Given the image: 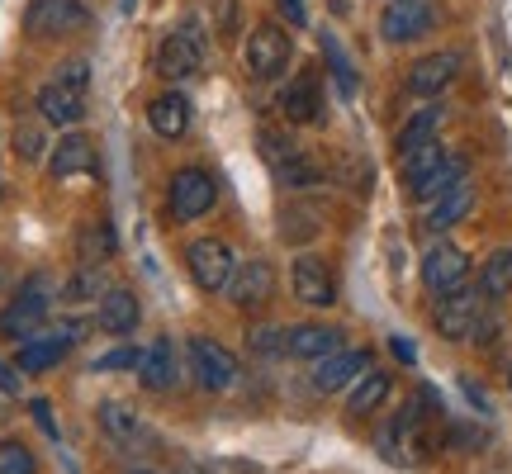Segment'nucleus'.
<instances>
[{"label": "nucleus", "mask_w": 512, "mask_h": 474, "mask_svg": "<svg viewBox=\"0 0 512 474\" xmlns=\"http://www.w3.org/2000/svg\"><path fill=\"white\" fill-rule=\"evenodd\" d=\"M375 446H380V456L389 460V465H399V470L427 465L432 451H437V432H432V413H422V399L403 403L399 413L380 427Z\"/></svg>", "instance_id": "f257e3e1"}, {"label": "nucleus", "mask_w": 512, "mask_h": 474, "mask_svg": "<svg viewBox=\"0 0 512 474\" xmlns=\"http://www.w3.org/2000/svg\"><path fill=\"white\" fill-rule=\"evenodd\" d=\"M48 309H53L48 275L24 280L15 299L0 309V337H10V342H29V337H38V332H43V323H48Z\"/></svg>", "instance_id": "f03ea898"}, {"label": "nucleus", "mask_w": 512, "mask_h": 474, "mask_svg": "<svg viewBox=\"0 0 512 474\" xmlns=\"http://www.w3.org/2000/svg\"><path fill=\"white\" fill-rule=\"evenodd\" d=\"M204 53H209V38H204L200 19H181L171 34H162L157 43V76L166 81H185V76H200Z\"/></svg>", "instance_id": "7ed1b4c3"}, {"label": "nucleus", "mask_w": 512, "mask_h": 474, "mask_svg": "<svg viewBox=\"0 0 512 474\" xmlns=\"http://www.w3.org/2000/svg\"><path fill=\"white\" fill-rule=\"evenodd\" d=\"M185 271L204 294H228L233 275H238V252L223 237H195L185 247Z\"/></svg>", "instance_id": "20e7f679"}, {"label": "nucleus", "mask_w": 512, "mask_h": 474, "mask_svg": "<svg viewBox=\"0 0 512 474\" xmlns=\"http://www.w3.org/2000/svg\"><path fill=\"white\" fill-rule=\"evenodd\" d=\"M290 57H294V43L275 19H261L252 34H247V43H242V62H247V72L256 81H275V76L290 67Z\"/></svg>", "instance_id": "39448f33"}, {"label": "nucleus", "mask_w": 512, "mask_h": 474, "mask_svg": "<svg viewBox=\"0 0 512 474\" xmlns=\"http://www.w3.org/2000/svg\"><path fill=\"white\" fill-rule=\"evenodd\" d=\"M95 422H100V432L119 446V451H133V456H147V451H157V432L147 427V418L124 399H105L95 408Z\"/></svg>", "instance_id": "423d86ee"}, {"label": "nucleus", "mask_w": 512, "mask_h": 474, "mask_svg": "<svg viewBox=\"0 0 512 474\" xmlns=\"http://www.w3.org/2000/svg\"><path fill=\"white\" fill-rule=\"evenodd\" d=\"M484 290L479 285H460L451 294H437V304H432V328L446 337V342H470V332L475 323L484 318Z\"/></svg>", "instance_id": "0eeeda50"}, {"label": "nucleus", "mask_w": 512, "mask_h": 474, "mask_svg": "<svg viewBox=\"0 0 512 474\" xmlns=\"http://www.w3.org/2000/svg\"><path fill=\"white\" fill-rule=\"evenodd\" d=\"M185 356H190V375H195V384L209 389V394H228L242 375L238 356H233L228 347H219L214 337H190V342H185Z\"/></svg>", "instance_id": "6e6552de"}, {"label": "nucleus", "mask_w": 512, "mask_h": 474, "mask_svg": "<svg viewBox=\"0 0 512 474\" xmlns=\"http://www.w3.org/2000/svg\"><path fill=\"white\" fill-rule=\"evenodd\" d=\"M86 24H91L86 0H29V10H24V29L34 38L81 34Z\"/></svg>", "instance_id": "1a4fd4ad"}, {"label": "nucleus", "mask_w": 512, "mask_h": 474, "mask_svg": "<svg viewBox=\"0 0 512 474\" xmlns=\"http://www.w3.org/2000/svg\"><path fill=\"white\" fill-rule=\"evenodd\" d=\"M214 204H219V181L204 166H185V171L171 176V214L181 223L204 219Z\"/></svg>", "instance_id": "9d476101"}, {"label": "nucleus", "mask_w": 512, "mask_h": 474, "mask_svg": "<svg viewBox=\"0 0 512 474\" xmlns=\"http://www.w3.org/2000/svg\"><path fill=\"white\" fill-rule=\"evenodd\" d=\"M290 285H294V299L309 304V309H332L337 304V280H332L328 261L313 252H299L290 261Z\"/></svg>", "instance_id": "9b49d317"}, {"label": "nucleus", "mask_w": 512, "mask_h": 474, "mask_svg": "<svg viewBox=\"0 0 512 474\" xmlns=\"http://www.w3.org/2000/svg\"><path fill=\"white\" fill-rule=\"evenodd\" d=\"M432 24H437L432 0H389L380 15V38L384 43H413V38L432 34Z\"/></svg>", "instance_id": "f8f14e48"}, {"label": "nucleus", "mask_w": 512, "mask_h": 474, "mask_svg": "<svg viewBox=\"0 0 512 474\" xmlns=\"http://www.w3.org/2000/svg\"><path fill=\"white\" fill-rule=\"evenodd\" d=\"M422 285L432 294H451L460 285H470V256L456 242H437L422 252Z\"/></svg>", "instance_id": "ddd939ff"}, {"label": "nucleus", "mask_w": 512, "mask_h": 474, "mask_svg": "<svg viewBox=\"0 0 512 474\" xmlns=\"http://www.w3.org/2000/svg\"><path fill=\"white\" fill-rule=\"evenodd\" d=\"M72 347H76V323H62V328H53V332H38L29 342H19L15 370L19 375H43V370H53Z\"/></svg>", "instance_id": "4468645a"}, {"label": "nucleus", "mask_w": 512, "mask_h": 474, "mask_svg": "<svg viewBox=\"0 0 512 474\" xmlns=\"http://www.w3.org/2000/svg\"><path fill=\"white\" fill-rule=\"evenodd\" d=\"M460 67H465V57H460L456 48H441V53L418 57V62L408 67V91L422 95V100H432V95H441V91H451V86H456Z\"/></svg>", "instance_id": "2eb2a0df"}, {"label": "nucleus", "mask_w": 512, "mask_h": 474, "mask_svg": "<svg viewBox=\"0 0 512 474\" xmlns=\"http://www.w3.org/2000/svg\"><path fill=\"white\" fill-rule=\"evenodd\" d=\"M366 370H370V351L342 347V351H332V356H323V361L313 365V389H318V394H347Z\"/></svg>", "instance_id": "dca6fc26"}, {"label": "nucleus", "mask_w": 512, "mask_h": 474, "mask_svg": "<svg viewBox=\"0 0 512 474\" xmlns=\"http://www.w3.org/2000/svg\"><path fill=\"white\" fill-rule=\"evenodd\" d=\"M323 76L304 67V72H294V81L280 91V114L290 119V124H318L323 119Z\"/></svg>", "instance_id": "f3484780"}, {"label": "nucleus", "mask_w": 512, "mask_h": 474, "mask_svg": "<svg viewBox=\"0 0 512 474\" xmlns=\"http://www.w3.org/2000/svg\"><path fill=\"white\" fill-rule=\"evenodd\" d=\"M275 294V271L266 256H247V261H238V275H233V285H228V299L238 304V309H266Z\"/></svg>", "instance_id": "a211bd4d"}, {"label": "nucleus", "mask_w": 512, "mask_h": 474, "mask_svg": "<svg viewBox=\"0 0 512 474\" xmlns=\"http://www.w3.org/2000/svg\"><path fill=\"white\" fill-rule=\"evenodd\" d=\"M95 166H100V157H95V143L86 138V133H62L53 143V152H48V176L53 181H72V176H95Z\"/></svg>", "instance_id": "6ab92c4d"}, {"label": "nucleus", "mask_w": 512, "mask_h": 474, "mask_svg": "<svg viewBox=\"0 0 512 474\" xmlns=\"http://www.w3.org/2000/svg\"><path fill=\"white\" fill-rule=\"evenodd\" d=\"M332 351H342V328H328V323H299V328L285 332V356L294 361H323Z\"/></svg>", "instance_id": "aec40b11"}, {"label": "nucleus", "mask_w": 512, "mask_h": 474, "mask_svg": "<svg viewBox=\"0 0 512 474\" xmlns=\"http://www.w3.org/2000/svg\"><path fill=\"white\" fill-rule=\"evenodd\" d=\"M460 181H470V157H465V152H446L422 181L408 185V195H413L418 204H432V200H441L446 190H456Z\"/></svg>", "instance_id": "412c9836"}, {"label": "nucleus", "mask_w": 512, "mask_h": 474, "mask_svg": "<svg viewBox=\"0 0 512 474\" xmlns=\"http://www.w3.org/2000/svg\"><path fill=\"white\" fill-rule=\"evenodd\" d=\"M95 323H100V332H110V337H128V332L143 323V304H138V294L124 290V285H114V290L95 304Z\"/></svg>", "instance_id": "4be33fe9"}, {"label": "nucleus", "mask_w": 512, "mask_h": 474, "mask_svg": "<svg viewBox=\"0 0 512 474\" xmlns=\"http://www.w3.org/2000/svg\"><path fill=\"white\" fill-rule=\"evenodd\" d=\"M138 380H143V389H152V394H166L171 384L181 380V365H176V347H171V337H152V342L143 347Z\"/></svg>", "instance_id": "5701e85b"}, {"label": "nucleus", "mask_w": 512, "mask_h": 474, "mask_svg": "<svg viewBox=\"0 0 512 474\" xmlns=\"http://www.w3.org/2000/svg\"><path fill=\"white\" fill-rule=\"evenodd\" d=\"M147 124H152L157 138H171V143H176V138H185L190 124H195V105H190L181 91H166L147 105Z\"/></svg>", "instance_id": "b1692460"}, {"label": "nucleus", "mask_w": 512, "mask_h": 474, "mask_svg": "<svg viewBox=\"0 0 512 474\" xmlns=\"http://www.w3.org/2000/svg\"><path fill=\"white\" fill-rule=\"evenodd\" d=\"M470 209H475V185L460 181L456 190H446L441 200L422 204V228H427V233H446V228H456L460 219H470Z\"/></svg>", "instance_id": "393cba45"}, {"label": "nucleus", "mask_w": 512, "mask_h": 474, "mask_svg": "<svg viewBox=\"0 0 512 474\" xmlns=\"http://www.w3.org/2000/svg\"><path fill=\"white\" fill-rule=\"evenodd\" d=\"M38 114H43V124L76 128L81 119H86V91H72V86L48 81V86L38 91Z\"/></svg>", "instance_id": "a878e982"}, {"label": "nucleus", "mask_w": 512, "mask_h": 474, "mask_svg": "<svg viewBox=\"0 0 512 474\" xmlns=\"http://www.w3.org/2000/svg\"><path fill=\"white\" fill-rule=\"evenodd\" d=\"M114 247H119V237H114L110 219H86L76 228V261L81 266H105L114 256Z\"/></svg>", "instance_id": "bb28decb"}, {"label": "nucleus", "mask_w": 512, "mask_h": 474, "mask_svg": "<svg viewBox=\"0 0 512 474\" xmlns=\"http://www.w3.org/2000/svg\"><path fill=\"white\" fill-rule=\"evenodd\" d=\"M389 389H394L389 370H375V365H370L366 375H361V380L347 389V413H351V418H370V413H375V408L389 399Z\"/></svg>", "instance_id": "cd10ccee"}, {"label": "nucleus", "mask_w": 512, "mask_h": 474, "mask_svg": "<svg viewBox=\"0 0 512 474\" xmlns=\"http://www.w3.org/2000/svg\"><path fill=\"white\" fill-rule=\"evenodd\" d=\"M441 119H446V110L441 105H427V110H418L408 124L399 128V138H394V147H399V157H413L418 147H427V143H437V128H441Z\"/></svg>", "instance_id": "c85d7f7f"}, {"label": "nucleus", "mask_w": 512, "mask_h": 474, "mask_svg": "<svg viewBox=\"0 0 512 474\" xmlns=\"http://www.w3.org/2000/svg\"><path fill=\"white\" fill-rule=\"evenodd\" d=\"M110 290L114 285H110V275H105V266H76L67 275V285H62V299L67 304H100Z\"/></svg>", "instance_id": "c756f323"}, {"label": "nucleus", "mask_w": 512, "mask_h": 474, "mask_svg": "<svg viewBox=\"0 0 512 474\" xmlns=\"http://www.w3.org/2000/svg\"><path fill=\"white\" fill-rule=\"evenodd\" d=\"M271 176H275V185H280V190H318V185H323V166H318L309 152L299 147L290 162L275 166Z\"/></svg>", "instance_id": "7c9ffc66"}, {"label": "nucleus", "mask_w": 512, "mask_h": 474, "mask_svg": "<svg viewBox=\"0 0 512 474\" xmlns=\"http://www.w3.org/2000/svg\"><path fill=\"white\" fill-rule=\"evenodd\" d=\"M479 290H484V299H508L512 294V247H498V252L484 256Z\"/></svg>", "instance_id": "2f4dec72"}, {"label": "nucleus", "mask_w": 512, "mask_h": 474, "mask_svg": "<svg viewBox=\"0 0 512 474\" xmlns=\"http://www.w3.org/2000/svg\"><path fill=\"white\" fill-rule=\"evenodd\" d=\"M10 143H15V157L24 166H34V162H48V138H43V124H29V119H19L15 133H10Z\"/></svg>", "instance_id": "473e14b6"}, {"label": "nucleus", "mask_w": 512, "mask_h": 474, "mask_svg": "<svg viewBox=\"0 0 512 474\" xmlns=\"http://www.w3.org/2000/svg\"><path fill=\"white\" fill-rule=\"evenodd\" d=\"M256 147H261V157H266V166H280V162H290L294 152H299V143H294V133L290 128H256Z\"/></svg>", "instance_id": "72a5a7b5"}, {"label": "nucleus", "mask_w": 512, "mask_h": 474, "mask_svg": "<svg viewBox=\"0 0 512 474\" xmlns=\"http://www.w3.org/2000/svg\"><path fill=\"white\" fill-rule=\"evenodd\" d=\"M323 53H328V67H332V81H337V91L347 95H356V67H351V57L342 53V43L332 34H323Z\"/></svg>", "instance_id": "f704fd0d"}, {"label": "nucleus", "mask_w": 512, "mask_h": 474, "mask_svg": "<svg viewBox=\"0 0 512 474\" xmlns=\"http://www.w3.org/2000/svg\"><path fill=\"white\" fill-rule=\"evenodd\" d=\"M280 237H285L290 247L318 237V214H313V209H285V214H280Z\"/></svg>", "instance_id": "c9c22d12"}, {"label": "nucleus", "mask_w": 512, "mask_h": 474, "mask_svg": "<svg viewBox=\"0 0 512 474\" xmlns=\"http://www.w3.org/2000/svg\"><path fill=\"white\" fill-rule=\"evenodd\" d=\"M34 451L24 441H0V474H34Z\"/></svg>", "instance_id": "e433bc0d"}, {"label": "nucleus", "mask_w": 512, "mask_h": 474, "mask_svg": "<svg viewBox=\"0 0 512 474\" xmlns=\"http://www.w3.org/2000/svg\"><path fill=\"white\" fill-rule=\"evenodd\" d=\"M138 361H143V351L119 347V351H105V356H95L91 370H95V375H110V370H138Z\"/></svg>", "instance_id": "4c0bfd02"}, {"label": "nucleus", "mask_w": 512, "mask_h": 474, "mask_svg": "<svg viewBox=\"0 0 512 474\" xmlns=\"http://www.w3.org/2000/svg\"><path fill=\"white\" fill-rule=\"evenodd\" d=\"M247 347L256 356H285V332L280 328H252L247 332Z\"/></svg>", "instance_id": "58836bf2"}, {"label": "nucleus", "mask_w": 512, "mask_h": 474, "mask_svg": "<svg viewBox=\"0 0 512 474\" xmlns=\"http://www.w3.org/2000/svg\"><path fill=\"white\" fill-rule=\"evenodd\" d=\"M86 81H91V62H62L57 67V86H72V91H86Z\"/></svg>", "instance_id": "ea45409f"}, {"label": "nucleus", "mask_w": 512, "mask_h": 474, "mask_svg": "<svg viewBox=\"0 0 512 474\" xmlns=\"http://www.w3.org/2000/svg\"><path fill=\"white\" fill-rule=\"evenodd\" d=\"M494 332H498V313H494V309H484V318H479L475 332H470V342L489 351V347H494Z\"/></svg>", "instance_id": "a19ab883"}, {"label": "nucleus", "mask_w": 512, "mask_h": 474, "mask_svg": "<svg viewBox=\"0 0 512 474\" xmlns=\"http://www.w3.org/2000/svg\"><path fill=\"white\" fill-rule=\"evenodd\" d=\"M29 413H34V422L43 427V437H53L57 441V422H53V403L48 399H34L29 403Z\"/></svg>", "instance_id": "79ce46f5"}, {"label": "nucleus", "mask_w": 512, "mask_h": 474, "mask_svg": "<svg viewBox=\"0 0 512 474\" xmlns=\"http://www.w3.org/2000/svg\"><path fill=\"white\" fill-rule=\"evenodd\" d=\"M280 10H285V19H290L294 29L309 24V5H304V0H280Z\"/></svg>", "instance_id": "37998d69"}, {"label": "nucleus", "mask_w": 512, "mask_h": 474, "mask_svg": "<svg viewBox=\"0 0 512 474\" xmlns=\"http://www.w3.org/2000/svg\"><path fill=\"white\" fill-rule=\"evenodd\" d=\"M0 394H19V375L5 361H0Z\"/></svg>", "instance_id": "c03bdc74"}, {"label": "nucleus", "mask_w": 512, "mask_h": 474, "mask_svg": "<svg viewBox=\"0 0 512 474\" xmlns=\"http://www.w3.org/2000/svg\"><path fill=\"white\" fill-rule=\"evenodd\" d=\"M394 356H399V361H413L418 351H413V342H403V337H394Z\"/></svg>", "instance_id": "a18cd8bd"}, {"label": "nucleus", "mask_w": 512, "mask_h": 474, "mask_svg": "<svg viewBox=\"0 0 512 474\" xmlns=\"http://www.w3.org/2000/svg\"><path fill=\"white\" fill-rule=\"evenodd\" d=\"M10 285V261H0V290Z\"/></svg>", "instance_id": "49530a36"}, {"label": "nucleus", "mask_w": 512, "mask_h": 474, "mask_svg": "<svg viewBox=\"0 0 512 474\" xmlns=\"http://www.w3.org/2000/svg\"><path fill=\"white\" fill-rule=\"evenodd\" d=\"M181 474H204L200 465H190V460H181Z\"/></svg>", "instance_id": "de8ad7c7"}, {"label": "nucleus", "mask_w": 512, "mask_h": 474, "mask_svg": "<svg viewBox=\"0 0 512 474\" xmlns=\"http://www.w3.org/2000/svg\"><path fill=\"white\" fill-rule=\"evenodd\" d=\"M119 5H124V15H133V10H138V0H119Z\"/></svg>", "instance_id": "09e8293b"}, {"label": "nucleus", "mask_w": 512, "mask_h": 474, "mask_svg": "<svg viewBox=\"0 0 512 474\" xmlns=\"http://www.w3.org/2000/svg\"><path fill=\"white\" fill-rule=\"evenodd\" d=\"M128 474H157V470H128Z\"/></svg>", "instance_id": "8fccbe9b"}, {"label": "nucleus", "mask_w": 512, "mask_h": 474, "mask_svg": "<svg viewBox=\"0 0 512 474\" xmlns=\"http://www.w3.org/2000/svg\"><path fill=\"white\" fill-rule=\"evenodd\" d=\"M0 422H5V408H0Z\"/></svg>", "instance_id": "3c124183"}, {"label": "nucleus", "mask_w": 512, "mask_h": 474, "mask_svg": "<svg viewBox=\"0 0 512 474\" xmlns=\"http://www.w3.org/2000/svg\"><path fill=\"white\" fill-rule=\"evenodd\" d=\"M0 195H5V181H0Z\"/></svg>", "instance_id": "603ef678"}, {"label": "nucleus", "mask_w": 512, "mask_h": 474, "mask_svg": "<svg viewBox=\"0 0 512 474\" xmlns=\"http://www.w3.org/2000/svg\"><path fill=\"white\" fill-rule=\"evenodd\" d=\"M508 389H512V375H508Z\"/></svg>", "instance_id": "864d4df0"}]
</instances>
